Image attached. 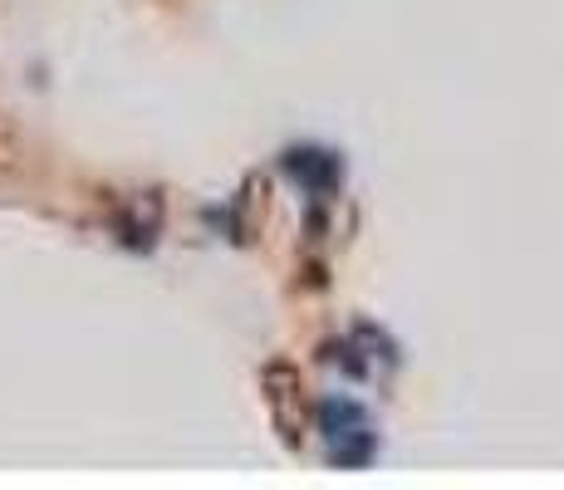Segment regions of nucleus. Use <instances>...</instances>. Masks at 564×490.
<instances>
[{
	"label": "nucleus",
	"instance_id": "1",
	"mask_svg": "<svg viewBox=\"0 0 564 490\" xmlns=\"http://www.w3.org/2000/svg\"><path fill=\"white\" fill-rule=\"evenodd\" d=\"M319 427H324V437L334 442V461H344V466L368 461V451H373V437H368V412L359 407V402L329 398L319 407Z\"/></svg>",
	"mask_w": 564,
	"mask_h": 490
},
{
	"label": "nucleus",
	"instance_id": "2",
	"mask_svg": "<svg viewBox=\"0 0 564 490\" xmlns=\"http://www.w3.org/2000/svg\"><path fill=\"white\" fill-rule=\"evenodd\" d=\"M285 167H290V177L305 182L310 192H329L334 182H339V157H334V152H314V148L290 152Z\"/></svg>",
	"mask_w": 564,
	"mask_h": 490
}]
</instances>
